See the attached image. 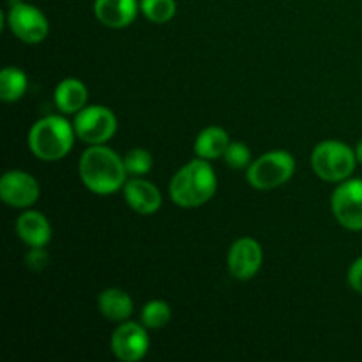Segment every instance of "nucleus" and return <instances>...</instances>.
Returning a JSON list of instances; mask_svg holds the SVG:
<instances>
[{
  "label": "nucleus",
  "instance_id": "obj_9",
  "mask_svg": "<svg viewBox=\"0 0 362 362\" xmlns=\"http://www.w3.org/2000/svg\"><path fill=\"white\" fill-rule=\"evenodd\" d=\"M0 197L11 207H30L39 198V184L25 172H7L0 180Z\"/></svg>",
  "mask_w": 362,
  "mask_h": 362
},
{
  "label": "nucleus",
  "instance_id": "obj_22",
  "mask_svg": "<svg viewBox=\"0 0 362 362\" xmlns=\"http://www.w3.org/2000/svg\"><path fill=\"white\" fill-rule=\"evenodd\" d=\"M223 158L226 159V163H228L232 168L240 170V168H246V166L251 163V152L246 145L235 141V144L228 145V148H226Z\"/></svg>",
  "mask_w": 362,
  "mask_h": 362
},
{
  "label": "nucleus",
  "instance_id": "obj_4",
  "mask_svg": "<svg viewBox=\"0 0 362 362\" xmlns=\"http://www.w3.org/2000/svg\"><path fill=\"white\" fill-rule=\"evenodd\" d=\"M357 156L341 141H322L311 154V166L322 180L341 182L352 175Z\"/></svg>",
  "mask_w": 362,
  "mask_h": 362
},
{
  "label": "nucleus",
  "instance_id": "obj_24",
  "mask_svg": "<svg viewBox=\"0 0 362 362\" xmlns=\"http://www.w3.org/2000/svg\"><path fill=\"white\" fill-rule=\"evenodd\" d=\"M349 285L352 286L356 292L362 293V257L352 264L349 271Z\"/></svg>",
  "mask_w": 362,
  "mask_h": 362
},
{
  "label": "nucleus",
  "instance_id": "obj_6",
  "mask_svg": "<svg viewBox=\"0 0 362 362\" xmlns=\"http://www.w3.org/2000/svg\"><path fill=\"white\" fill-rule=\"evenodd\" d=\"M74 131L80 140L90 145H101L115 134L117 117L105 106H88L78 112Z\"/></svg>",
  "mask_w": 362,
  "mask_h": 362
},
{
  "label": "nucleus",
  "instance_id": "obj_25",
  "mask_svg": "<svg viewBox=\"0 0 362 362\" xmlns=\"http://www.w3.org/2000/svg\"><path fill=\"white\" fill-rule=\"evenodd\" d=\"M356 156H357V161L362 163V141H361L359 145H357V148H356Z\"/></svg>",
  "mask_w": 362,
  "mask_h": 362
},
{
  "label": "nucleus",
  "instance_id": "obj_2",
  "mask_svg": "<svg viewBox=\"0 0 362 362\" xmlns=\"http://www.w3.org/2000/svg\"><path fill=\"white\" fill-rule=\"evenodd\" d=\"M216 193V173L205 159H194L180 168L170 182V194L177 205L186 209L207 204Z\"/></svg>",
  "mask_w": 362,
  "mask_h": 362
},
{
  "label": "nucleus",
  "instance_id": "obj_15",
  "mask_svg": "<svg viewBox=\"0 0 362 362\" xmlns=\"http://www.w3.org/2000/svg\"><path fill=\"white\" fill-rule=\"evenodd\" d=\"M55 103L64 113H78L87 103V87L76 78H66L57 85Z\"/></svg>",
  "mask_w": 362,
  "mask_h": 362
},
{
  "label": "nucleus",
  "instance_id": "obj_18",
  "mask_svg": "<svg viewBox=\"0 0 362 362\" xmlns=\"http://www.w3.org/2000/svg\"><path fill=\"white\" fill-rule=\"evenodd\" d=\"M27 90V76L16 67H6L0 73V98L6 103H14Z\"/></svg>",
  "mask_w": 362,
  "mask_h": 362
},
{
  "label": "nucleus",
  "instance_id": "obj_13",
  "mask_svg": "<svg viewBox=\"0 0 362 362\" xmlns=\"http://www.w3.org/2000/svg\"><path fill=\"white\" fill-rule=\"evenodd\" d=\"M124 197L129 207L140 214H152L161 207V193L154 184L133 179L124 186Z\"/></svg>",
  "mask_w": 362,
  "mask_h": 362
},
{
  "label": "nucleus",
  "instance_id": "obj_10",
  "mask_svg": "<svg viewBox=\"0 0 362 362\" xmlns=\"http://www.w3.org/2000/svg\"><path fill=\"white\" fill-rule=\"evenodd\" d=\"M112 350L120 361L136 362L144 359L148 350V336L141 325L127 322L117 327L112 336Z\"/></svg>",
  "mask_w": 362,
  "mask_h": 362
},
{
  "label": "nucleus",
  "instance_id": "obj_21",
  "mask_svg": "<svg viewBox=\"0 0 362 362\" xmlns=\"http://www.w3.org/2000/svg\"><path fill=\"white\" fill-rule=\"evenodd\" d=\"M124 166L131 175H145L152 168V156L144 148H133L124 158Z\"/></svg>",
  "mask_w": 362,
  "mask_h": 362
},
{
  "label": "nucleus",
  "instance_id": "obj_12",
  "mask_svg": "<svg viewBox=\"0 0 362 362\" xmlns=\"http://www.w3.org/2000/svg\"><path fill=\"white\" fill-rule=\"evenodd\" d=\"M138 13L136 0H95L94 14L110 28H124L133 23Z\"/></svg>",
  "mask_w": 362,
  "mask_h": 362
},
{
  "label": "nucleus",
  "instance_id": "obj_23",
  "mask_svg": "<svg viewBox=\"0 0 362 362\" xmlns=\"http://www.w3.org/2000/svg\"><path fill=\"white\" fill-rule=\"evenodd\" d=\"M48 262H49V257L42 247H34V250L27 255V265L30 269H34V271H41V269H45L46 265H48Z\"/></svg>",
  "mask_w": 362,
  "mask_h": 362
},
{
  "label": "nucleus",
  "instance_id": "obj_3",
  "mask_svg": "<svg viewBox=\"0 0 362 362\" xmlns=\"http://www.w3.org/2000/svg\"><path fill=\"white\" fill-rule=\"evenodd\" d=\"M73 127L62 117L49 115L37 120L28 134V145L42 161H57L71 151L74 141Z\"/></svg>",
  "mask_w": 362,
  "mask_h": 362
},
{
  "label": "nucleus",
  "instance_id": "obj_17",
  "mask_svg": "<svg viewBox=\"0 0 362 362\" xmlns=\"http://www.w3.org/2000/svg\"><path fill=\"white\" fill-rule=\"evenodd\" d=\"M230 140L228 133L221 127H207L198 134L194 141V152L202 159H216L225 156Z\"/></svg>",
  "mask_w": 362,
  "mask_h": 362
},
{
  "label": "nucleus",
  "instance_id": "obj_5",
  "mask_svg": "<svg viewBox=\"0 0 362 362\" xmlns=\"http://www.w3.org/2000/svg\"><path fill=\"white\" fill-rule=\"evenodd\" d=\"M296 172V161L285 151H274L258 158L247 168V180L257 189H274Z\"/></svg>",
  "mask_w": 362,
  "mask_h": 362
},
{
  "label": "nucleus",
  "instance_id": "obj_11",
  "mask_svg": "<svg viewBox=\"0 0 362 362\" xmlns=\"http://www.w3.org/2000/svg\"><path fill=\"white\" fill-rule=\"evenodd\" d=\"M262 265V247L255 239H239L228 253V267L233 278L247 281Z\"/></svg>",
  "mask_w": 362,
  "mask_h": 362
},
{
  "label": "nucleus",
  "instance_id": "obj_8",
  "mask_svg": "<svg viewBox=\"0 0 362 362\" xmlns=\"http://www.w3.org/2000/svg\"><path fill=\"white\" fill-rule=\"evenodd\" d=\"M332 212L339 225L359 232L362 230V180H345L332 194Z\"/></svg>",
  "mask_w": 362,
  "mask_h": 362
},
{
  "label": "nucleus",
  "instance_id": "obj_14",
  "mask_svg": "<svg viewBox=\"0 0 362 362\" xmlns=\"http://www.w3.org/2000/svg\"><path fill=\"white\" fill-rule=\"evenodd\" d=\"M16 230L20 239L32 247H45L52 239L49 223L41 212L28 211L21 214L16 223Z\"/></svg>",
  "mask_w": 362,
  "mask_h": 362
},
{
  "label": "nucleus",
  "instance_id": "obj_20",
  "mask_svg": "<svg viewBox=\"0 0 362 362\" xmlns=\"http://www.w3.org/2000/svg\"><path fill=\"white\" fill-rule=\"evenodd\" d=\"M141 11L154 23H166L175 14V0H141Z\"/></svg>",
  "mask_w": 362,
  "mask_h": 362
},
{
  "label": "nucleus",
  "instance_id": "obj_1",
  "mask_svg": "<svg viewBox=\"0 0 362 362\" xmlns=\"http://www.w3.org/2000/svg\"><path fill=\"white\" fill-rule=\"evenodd\" d=\"M126 166L112 148L94 145L80 158L81 182L98 194H110L126 186Z\"/></svg>",
  "mask_w": 362,
  "mask_h": 362
},
{
  "label": "nucleus",
  "instance_id": "obj_19",
  "mask_svg": "<svg viewBox=\"0 0 362 362\" xmlns=\"http://www.w3.org/2000/svg\"><path fill=\"white\" fill-rule=\"evenodd\" d=\"M170 317H172V311L165 300H151L141 311V322L148 329L165 327L170 322Z\"/></svg>",
  "mask_w": 362,
  "mask_h": 362
},
{
  "label": "nucleus",
  "instance_id": "obj_7",
  "mask_svg": "<svg viewBox=\"0 0 362 362\" xmlns=\"http://www.w3.org/2000/svg\"><path fill=\"white\" fill-rule=\"evenodd\" d=\"M7 23H9L11 32L20 41L28 42V45L41 42L48 35V20L45 14L34 6L18 2V0L11 6Z\"/></svg>",
  "mask_w": 362,
  "mask_h": 362
},
{
  "label": "nucleus",
  "instance_id": "obj_16",
  "mask_svg": "<svg viewBox=\"0 0 362 362\" xmlns=\"http://www.w3.org/2000/svg\"><path fill=\"white\" fill-rule=\"evenodd\" d=\"M99 311L108 320L120 322L126 320L133 313V300L126 292L119 288H108L99 296Z\"/></svg>",
  "mask_w": 362,
  "mask_h": 362
}]
</instances>
